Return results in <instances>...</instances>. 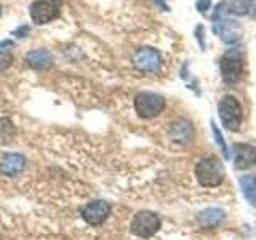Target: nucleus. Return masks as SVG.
Listing matches in <instances>:
<instances>
[{
  "mask_svg": "<svg viewBox=\"0 0 256 240\" xmlns=\"http://www.w3.org/2000/svg\"><path fill=\"white\" fill-rule=\"evenodd\" d=\"M0 14H2V5H0Z\"/></svg>",
  "mask_w": 256,
  "mask_h": 240,
  "instance_id": "393cba45",
  "label": "nucleus"
},
{
  "mask_svg": "<svg viewBox=\"0 0 256 240\" xmlns=\"http://www.w3.org/2000/svg\"><path fill=\"white\" fill-rule=\"evenodd\" d=\"M61 5V0H36L30 5V20L38 26L52 22L60 16Z\"/></svg>",
  "mask_w": 256,
  "mask_h": 240,
  "instance_id": "0eeeda50",
  "label": "nucleus"
},
{
  "mask_svg": "<svg viewBox=\"0 0 256 240\" xmlns=\"http://www.w3.org/2000/svg\"><path fill=\"white\" fill-rule=\"evenodd\" d=\"M196 176L200 182V186L204 188H218L224 181V168L220 160L214 157H208L200 160L196 168Z\"/></svg>",
  "mask_w": 256,
  "mask_h": 240,
  "instance_id": "f257e3e1",
  "label": "nucleus"
},
{
  "mask_svg": "<svg viewBox=\"0 0 256 240\" xmlns=\"http://www.w3.org/2000/svg\"><path fill=\"white\" fill-rule=\"evenodd\" d=\"M160 226H162V222H160V218L156 213L141 212L132 221V232L141 238H149L157 234Z\"/></svg>",
  "mask_w": 256,
  "mask_h": 240,
  "instance_id": "6e6552de",
  "label": "nucleus"
},
{
  "mask_svg": "<svg viewBox=\"0 0 256 240\" xmlns=\"http://www.w3.org/2000/svg\"><path fill=\"white\" fill-rule=\"evenodd\" d=\"M218 112H220V118L226 130L237 132L240 125H242L244 109H242V104L238 102L236 96H230V94L222 96L218 104Z\"/></svg>",
  "mask_w": 256,
  "mask_h": 240,
  "instance_id": "f03ea898",
  "label": "nucleus"
},
{
  "mask_svg": "<svg viewBox=\"0 0 256 240\" xmlns=\"http://www.w3.org/2000/svg\"><path fill=\"white\" fill-rule=\"evenodd\" d=\"M133 64L142 74H158L160 69H162L164 58L156 48L142 46L133 56Z\"/></svg>",
  "mask_w": 256,
  "mask_h": 240,
  "instance_id": "39448f33",
  "label": "nucleus"
},
{
  "mask_svg": "<svg viewBox=\"0 0 256 240\" xmlns=\"http://www.w3.org/2000/svg\"><path fill=\"white\" fill-rule=\"evenodd\" d=\"M170 134L176 142L189 144L194 140V126H192L188 120H178V122L172 124Z\"/></svg>",
  "mask_w": 256,
  "mask_h": 240,
  "instance_id": "ddd939ff",
  "label": "nucleus"
},
{
  "mask_svg": "<svg viewBox=\"0 0 256 240\" xmlns=\"http://www.w3.org/2000/svg\"><path fill=\"white\" fill-rule=\"evenodd\" d=\"M28 64L36 70H46L53 66V54L48 52L46 48H40V50H32L26 56Z\"/></svg>",
  "mask_w": 256,
  "mask_h": 240,
  "instance_id": "f8f14e48",
  "label": "nucleus"
},
{
  "mask_svg": "<svg viewBox=\"0 0 256 240\" xmlns=\"http://www.w3.org/2000/svg\"><path fill=\"white\" fill-rule=\"evenodd\" d=\"M226 2H221L216 6V12L213 14V30L214 34H218L221 40L228 44H234L240 38L242 29H240L238 22L234 20L226 18Z\"/></svg>",
  "mask_w": 256,
  "mask_h": 240,
  "instance_id": "7ed1b4c3",
  "label": "nucleus"
},
{
  "mask_svg": "<svg viewBox=\"0 0 256 240\" xmlns=\"http://www.w3.org/2000/svg\"><path fill=\"white\" fill-rule=\"evenodd\" d=\"M16 136V128L10 118H0V144L12 142Z\"/></svg>",
  "mask_w": 256,
  "mask_h": 240,
  "instance_id": "dca6fc26",
  "label": "nucleus"
},
{
  "mask_svg": "<svg viewBox=\"0 0 256 240\" xmlns=\"http://www.w3.org/2000/svg\"><path fill=\"white\" fill-rule=\"evenodd\" d=\"M234 164L237 170H248L256 165V148L250 144H236Z\"/></svg>",
  "mask_w": 256,
  "mask_h": 240,
  "instance_id": "9b49d317",
  "label": "nucleus"
},
{
  "mask_svg": "<svg viewBox=\"0 0 256 240\" xmlns=\"http://www.w3.org/2000/svg\"><path fill=\"white\" fill-rule=\"evenodd\" d=\"M240 188L248 204L252 206H256V178L254 176H242L240 178Z\"/></svg>",
  "mask_w": 256,
  "mask_h": 240,
  "instance_id": "2eb2a0df",
  "label": "nucleus"
},
{
  "mask_svg": "<svg viewBox=\"0 0 256 240\" xmlns=\"http://www.w3.org/2000/svg\"><path fill=\"white\" fill-rule=\"evenodd\" d=\"M12 62H13V54L10 52H8V50L0 52V72L10 68Z\"/></svg>",
  "mask_w": 256,
  "mask_h": 240,
  "instance_id": "6ab92c4d",
  "label": "nucleus"
},
{
  "mask_svg": "<svg viewBox=\"0 0 256 240\" xmlns=\"http://www.w3.org/2000/svg\"><path fill=\"white\" fill-rule=\"evenodd\" d=\"M212 6V0H197V10L200 13H206Z\"/></svg>",
  "mask_w": 256,
  "mask_h": 240,
  "instance_id": "aec40b11",
  "label": "nucleus"
},
{
  "mask_svg": "<svg viewBox=\"0 0 256 240\" xmlns=\"http://www.w3.org/2000/svg\"><path fill=\"white\" fill-rule=\"evenodd\" d=\"M228 12L236 16H244L250 13V0H230Z\"/></svg>",
  "mask_w": 256,
  "mask_h": 240,
  "instance_id": "f3484780",
  "label": "nucleus"
},
{
  "mask_svg": "<svg viewBox=\"0 0 256 240\" xmlns=\"http://www.w3.org/2000/svg\"><path fill=\"white\" fill-rule=\"evenodd\" d=\"M26 168V158L20 154H4L0 157V173L4 176L14 178L24 172Z\"/></svg>",
  "mask_w": 256,
  "mask_h": 240,
  "instance_id": "9d476101",
  "label": "nucleus"
},
{
  "mask_svg": "<svg viewBox=\"0 0 256 240\" xmlns=\"http://www.w3.org/2000/svg\"><path fill=\"white\" fill-rule=\"evenodd\" d=\"M110 214V205L104 200H96V202L88 204L84 208V220L90 226H101V224L109 218Z\"/></svg>",
  "mask_w": 256,
  "mask_h": 240,
  "instance_id": "1a4fd4ad",
  "label": "nucleus"
},
{
  "mask_svg": "<svg viewBox=\"0 0 256 240\" xmlns=\"http://www.w3.org/2000/svg\"><path fill=\"white\" fill-rule=\"evenodd\" d=\"M204 26H198L197 28V38H198V42H200V46H202V50H205V46H206V44L204 42Z\"/></svg>",
  "mask_w": 256,
  "mask_h": 240,
  "instance_id": "412c9836",
  "label": "nucleus"
},
{
  "mask_svg": "<svg viewBox=\"0 0 256 240\" xmlns=\"http://www.w3.org/2000/svg\"><path fill=\"white\" fill-rule=\"evenodd\" d=\"M166 108V101L164 96L152 92H141L134 98L136 114L141 118H154L160 116Z\"/></svg>",
  "mask_w": 256,
  "mask_h": 240,
  "instance_id": "20e7f679",
  "label": "nucleus"
},
{
  "mask_svg": "<svg viewBox=\"0 0 256 240\" xmlns=\"http://www.w3.org/2000/svg\"><path fill=\"white\" fill-rule=\"evenodd\" d=\"M224 220H226V213L220 208H208L198 214V224L205 229L218 228Z\"/></svg>",
  "mask_w": 256,
  "mask_h": 240,
  "instance_id": "4468645a",
  "label": "nucleus"
},
{
  "mask_svg": "<svg viewBox=\"0 0 256 240\" xmlns=\"http://www.w3.org/2000/svg\"><path fill=\"white\" fill-rule=\"evenodd\" d=\"M221 77L228 85L238 84L244 77V60L237 52H229L220 61Z\"/></svg>",
  "mask_w": 256,
  "mask_h": 240,
  "instance_id": "423d86ee",
  "label": "nucleus"
},
{
  "mask_svg": "<svg viewBox=\"0 0 256 240\" xmlns=\"http://www.w3.org/2000/svg\"><path fill=\"white\" fill-rule=\"evenodd\" d=\"M212 128H213V134H214V140H216V144L220 146L221 152L224 154V157L229 158V152H228V146H226V142H224V138H222V134L221 132L218 130V126H216L214 122H212Z\"/></svg>",
  "mask_w": 256,
  "mask_h": 240,
  "instance_id": "a211bd4d",
  "label": "nucleus"
},
{
  "mask_svg": "<svg viewBox=\"0 0 256 240\" xmlns=\"http://www.w3.org/2000/svg\"><path fill=\"white\" fill-rule=\"evenodd\" d=\"M10 46H13V42H12V40H4V42H0V52L8 50Z\"/></svg>",
  "mask_w": 256,
  "mask_h": 240,
  "instance_id": "5701e85b",
  "label": "nucleus"
},
{
  "mask_svg": "<svg viewBox=\"0 0 256 240\" xmlns=\"http://www.w3.org/2000/svg\"><path fill=\"white\" fill-rule=\"evenodd\" d=\"M154 4L157 8H160L162 12H170V6H168V4L165 2V0H154Z\"/></svg>",
  "mask_w": 256,
  "mask_h": 240,
  "instance_id": "4be33fe9",
  "label": "nucleus"
},
{
  "mask_svg": "<svg viewBox=\"0 0 256 240\" xmlns=\"http://www.w3.org/2000/svg\"><path fill=\"white\" fill-rule=\"evenodd\" d=\"M248 14L256 16V0H250V13Z\"/></svg>",
  "mask_w": 256,
  "mask_h": 240,
  "instance_id": "b1692460",
  "label": "nucleus"
}]
</instances>
